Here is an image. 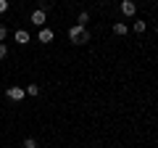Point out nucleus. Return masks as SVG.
I'll return each instance as SVG.
<instances>
[{
	"instance_id": "nucleus-1",
	"label": "nucleus",
	"mask_w": 158,
	"mask_h": 148,
	"mask_svg": "<svg viewBox=\"0 0 158 148\" xmlns=\"http://www.w3.org/2000/svg\"><path fill=\"white\" fill-rule=\"evenodd\" d=\"M69 40L77 42V45H82V42H90V32H87L85 27H79V24H74V27L69 29Z\"/></svg>"
},
{
	"instance_id": "nucleus-2",
	"label": "nucleus",
	"mask_w": 158,
	"mask_h": 148,
	"mask_svg": "<svg viewBox=\"0 0 158 148\" xmlns=\"http://www.w3.org/2000/svg\"><path fill=\"white\" fill-rule=\"evenodd\" d=\"M45 21H48V11H45V8H37V11L32 13V24L42 29V27H45Z\"/></svg>"
},
{
	"instance_id": "nucleus-3",
	"label": "nucleus",
	"mask_w": 158,
	"mask_h": 148,
	"mask_svg": "<svg viewBox=\"0 0 158 148\" xmlns=\"http://www.w3.org/2000/svg\"><path fill=\"white\" fill-rule=\"evenodd\" d=\"M6 95L8 98H11V101H24V95H27V90H24V87H19V85H13V87H8V90H6Z\"/></svg>"
},
{
	"instance_id": "nucleus-4",
	"label": "nucleus",
	"mask_w": 158,
	"mask_h": 148,
	"mask_svg": "<svg viewBox=\"0 0 158 148\" xmlns=\"http://www.w3.org/2000/svg\"><path fill=\"white\" fill-rule=\"evenodd\" d=\"M118 8H121L124 16H135V13H137V3H135V0H121V6H118Z\"/></svg>"
},
{
	"instance_id": "nucleus-5",
	"label": "nucleus",
	"mask_w": 158,
	"mask_h": 148,
	"mask_svg": "<svg viewBox=\"0 0 158 148\" xmlns=\"http://www.w3.org/2000/svg\"><path fill=\"white\" fill-rule=\"evenodd\" d=\"M53 37H56V34H53L50 27H42V29H40V42H53Z\"/></svg>"
},
{
	"instance_id": "nucleus-6",
	"label": "nucleus",
	"mask_w": 158,
	"mask_h": 148,
	"mask_svg": "<svg viewBox=\"0 0 158 148\" xmlns=\"http://www.w3.org/2000/svg\"><path fill=\"white\" fill-rule=\"evenodd\" d=\"M111 29H113V34H116V37H124V34H129V27H127V24H121V21H116Z\"/></svg>"
},
{
	"instance_id": "nucleus-7",
	"label": "nucleus",
	"mask_w": 158,
	"mask_h": 148,
	"mask_svg": "<svg viewBox=\"0 0 158 148\" xmlns=\"http://www.w3.org/2000/svg\"><path fill=\"white\" fill-rule=\"evenodd\" d=\"M13 37H16V42H19V45H27V42H29V32H24V29H19V32L13 34Z\"/></svg>"
},
{
	"instance_id": "nucleus-8",
	"label": "nucleus",
	"mask_w": 158,
	"mask_h": 148,
	"mask_svg": "<svg viewBox=\"0 0 158 148\" xmlns=\"http://www.w3.org/2000/svg\"><path fill=\"white\" fill-rule=\"evenodd\" d=\"M132 29H135V34H145V29H148V24L142 21V19H137V21L132 24Z\"/></svg>"
},
{
	"instance_id": "nucleus-9",
	"label": "nucleus",
	"mask_w": 158,
	"mask_h": 148,
	"mask_svg": "<svg viewBox=\"0 0 158 148\" xmlns=\"http://www.w3.org/2000/svg\"><path fill=\"white\" fill-rule=\"evenodd\" d=\"M77 24H79V27H85V29H87V24H90V13H87V11H82V13L77 16Z\"/></svg>"
},
{
	"instance_id": "nucleus-10",
	"label": "nucleus",
	"mask_w": 158,
	"mask_h": 148,
	"mask_svg": "<svg viewBox=\"0 0 158 148\" xmlns=\"http://www.w3.org/2000/svg\"><path fill=\"white\" fill-rule=\"evenodd\" d=\"M24 90H27V95H32V98H34V95H40V87H37V85H27Z\"/></svg>"
},
{
	"instance_id": "nucleus-11",
	"label": "nucleus",
	"mask_w": 158,
	"mask_h": 148,
	"mask_svg": "<svg viewBox=\"0 0 158 148\" xmlns=\"http://www.w3.org/2000/svg\"><path fill=\"white\" fill-rule=\"evenodd\" d=\"M24 148H37V140H34V137H27V140H24Z\"/></svg>"
},
{
	"instance_id": "nucleus-12",
	"label": "nucleus",
	"mask_w": 158,
	"mask_h": 148,
	"mask_svg": "<svg viewBox=\"0 0 158 148\" xmlns=\"http://www.w3.org/2000/svg\"><path fill=\"white\" fill-rule=\"evenodd\" d=\"M8 8H11V3H8V0H0V16H3Z\"/></svg>"
},
{
	"instance_id": "nucleus-13",
	"label": "nucleus",
	"mask_w": 158,
	"mask_h": 148,
	"mask_svg": "<svg viewBox=\"0 0 158 148\" xmlns=\"http://www.w3.org/2000/svg\"><path fill=\"white\" fill-rule=\"evenodd\" d=\"M6 56H8V45H6V42H0V61H3Z\"/></svg>"
},
{
	"instance_id": "nucleus-14",
	"label": "nucleus",
	"mask_w": 158,
	"mask_h": 148,
	"mask_svg": "<svg viewBox=\"0 0 158 148\" xmlns=\"http://www.w3.org/2000/svg\"><path fill=\"white\" fill-rule=\"evenodd\" d=\"M6 37H8V29H6V24H0V42L6 40Z\"/></svg>"
},
{
	"instance_id": "nucleus-15",
	"label": "nucleus",
	"mask_w": 158,
	"mask_h": 148,
	"mask_svg": "<svg viewBox=\"0 0 158 148\" xmlns=\"http://www.w3.org/2000/svg\"><path fill=\"white\" fill-rule=\"evenodd\" d=\"M156 27H158V24H156Z\"/></svg>"
}]
</instances>
